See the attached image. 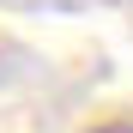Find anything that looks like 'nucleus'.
Wrapping results in <instances>:
<instances>
[{"instance_id": "obj_1", "label": "nucleus", "mask_w": 133, "mask_h": 133, "mask_svg": "<svg viewBox=\"0 0 133 133\" xmlns=\"http://www.w3.org/2000/svg\"><path fill=\"white\" fill-rule=\"evenodd\" d=\"M91 133H133V121H103V127H91Z\"/></svg>"}]
</instances>
